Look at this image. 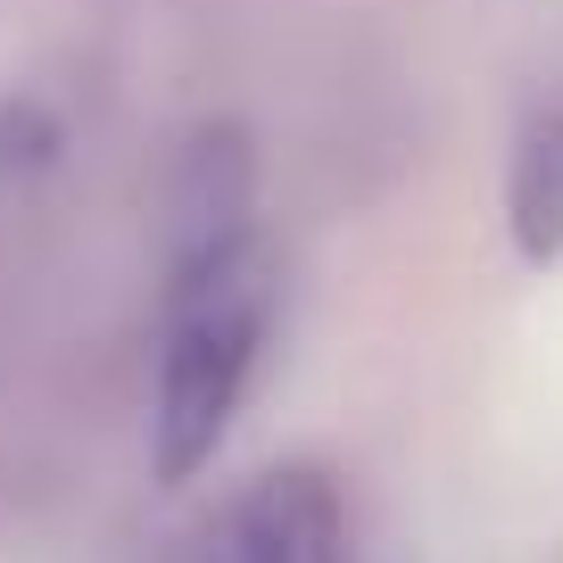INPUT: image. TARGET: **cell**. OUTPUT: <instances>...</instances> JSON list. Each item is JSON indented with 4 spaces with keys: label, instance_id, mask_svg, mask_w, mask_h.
<instances>
[{
    "label": "cell",
    "instance_id": "obj_1",
    "mask_svg": "<svg viewBox=\"0 0 563 563\" xmlns=\"http://www.w3.org/2000/svg\"><path fill=\"white\" fill-rule=\"evenodd\" d=\"M274 332V265L257 232L199 257H166V340H158V406H150V448L166 481H191L216 464L249 382L265 365Z\"/></svg>",
    "mask_w": 563,
    "mask_h": 563
},
{
    "label": "cell",
    "instance_id": "obj_2",
    "mask_svg": "<svg viewBox=\"0 0 563 563\" xmlns=\"http://www.w3.org/2000/svg\"><path fill=\"white\" fill-rule=\"evenodd\" d=\"M216 563H349V506L323 473H265L232 497Z\"/></svg>",
    "mask_w": 563,
    "mask_h": 563
},
{
    "label": "cell",
    "instance_id": "obj_3",
    "mask_svg": "<svg viewBox=\"0 0 563 563\" xmlns=\"http://www.w3.org/2000/svg\"><path fill=\"white\" fill-rule=\"evenodd\" d=\"M514 232L530 257L563 249V117H547L530 133V150L514 158Z\"/></svg>",
    "mask_w": 563,
    "mask_h": 563
}]
</instances>
